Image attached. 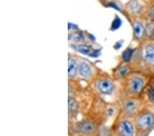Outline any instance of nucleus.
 Listing matches in <instances>:
<instances>
[{
    "label": "nucleus",
    "mask_w": 154,
    "mask_h": 136,
    "mask_svg": "<svg viewBox=\"0 0 154 136\" xmlns=\"http://www.w3.org/2000/svg\"><path fill=\"white\" fill-rule=\"evenodd\" d=\"M78 51L79 52L83 54H86V55H91L93 56H95V52H93V49H92L91 47L86 45H81L78 47Z\"/></svg>",
    "instance_id": "obj_11"
},
{
    "label": "nucleus",
    "mask_w": 154,
    "mask_h": 136,
    "mask_svg": "<svg viewBox=\"0 0 154 136\" xmlns=\"http://www.w3.org/2000/svg\"><path fill=\"white\" fill-rule=\"evenodd\" d=\"M78 128L79 131L84 134H90L94 131L93 124L91 122H88V121H85V122L79 124Z\"/></svg>",
    "instance_id": "obj_5"
},
{
    "label": "nucleus",
    "mask_w": 154,
    "mask_h": 136,
    "mask_svg": "<svg viewBox=\"0 0 154 136\" xmlns=\"http://www.w3.org/2000/svg\"><path fill=\"white\" fill-rule=\"evenodd\" d=\"M121 24H122V21H121V19L116 17L115 20L113 21L112 24V30H115L118 29L121 26Z\"/></svg>",
    "instance_id": "obj_15"
},
{
    "label": "nucleus",
    "mask_w": 154,
    "mask_h": 136,
    "mask_svg": "<svg viewBox=\"0 0 154 136\" xmlns=\"http://www.w3.org/2000/svg\"><path fill=\"white\" fill-rule=\"evenodd\" d=\"M150 14H151V16L154 17V6L152 7V8H151Z\"/></svg>",
    "instance_id": "obj_20"
},
{
    "label": "nucleus",
    "mask_w": 154,
    "mask_h": 136,
    "mask_svg": "<svg viewBox=\"0 0 154 136\" xmlns=\"http://www.w3.org/2000/svg\"><path fill=\"white\" fill-rule=\"evenodd\" d=\"M78 71L82 76L86 78L91 76L92 70L90 65H88L86 63L82 62L78 66Z\"/></svg>",
    "instance_id": "obj_6"
},
{
    "label": "nucleus",
    "mask_w": 154,
    "mask_h": 136,
    "mask_svg": "<svg viewBox=\"0 0 154 136\" xmlns=\"http://www.w3.org/2000/svg\"><path fill=\"white\" fill-rule=\"evenodd\" d=\"M132 54H133L132 49H131V48L127 49L126 50L124 51L123 53V60L126 61V62L130 61L131 60V56H132Z\"/></svg>",
    "instance_id": "obj_14"
},
{
    "label": "nucleus",
    "mask_w": 154,
    "mask_h": 136,
    "mask_svg": "<svg viewBox=\"0 0 154 136\" xmlns=\"http://www.w3.org/2000/svg\"><path fill=\"white\" fill-rule=\"evenodd\" d=\"M77 70H78V65L75 61L73 59L69 58L68 61V74L69 77H74L76 75Z\"/></svg>",
    "instance_id": "obj_8"
},
{
    "label": "nucleus",
    "mask_w": 154,
    "mask_h": 136,
    "mask_svg": "<svg viewBox=\"0 0 154 136\" xmlns=\"http://www.w3.org/2000/svg\"><path fill=\"white\" fill-rule=\"evenodd\" d=\"M151 35H152L153 39H154V29L153 30V31H152V34H151Z\"/></svg>",
    "instance_id": "obj_21"
},
{
    "label": "nucleus",
    "mask_w": 154,
    "mask_h": 136,
    "mask_svg": "<svg viewBox=\"0 0 154 136\" xmlns=\"http://www.w3.org/2000/svg\"><path fill=\"white\" fill-rule=\"evenodd\" d=\"M147 96H148L149 99V100L151 101V102L154 103V90L153 88L149 90L147 92Z\"/></svg>",
    "instance_id": "obj_17"
},
{
    "label": "nucleus",
    "mask_w": 154,
    "mask_h": 136,
    "mask_svg": "<svg viewBox=\"0 0 154 136\" xmlns=\"http://www.w3.org/2000/svg\"><path fill=\"white\" fill-rule=\"evenodd\" d=\"M134 34L136 39H140L143 37L144 33V28L143 25L138 22H135L133 24Z\"/></svg>",
    "instance_id": "obj_10"
},
{
    "label": "nucleus",
    "mask_w": 154,
    "mask_h": 136,
    "mask_svg": "<svg viewBox=\"0 0 154 136\" xmlns=\"http://www.w3.org/2000/svg\"><path fill=\"white\" fill-rule=\"evenodd\" d=\"M145 60L148 63L154 64V46L149 45L145 49Z\"/></svg>",
    "instance_id": "obj_7"
},
{
    "label": "nucleus",
    "mask_w": 154,
    "mask_h": 136,
    "mask_svg": "<svg viewBox=\"0 0 154 136\" xmlns=\"http://www.w3.org/2000/svg\"><path fill=\"white\" fill-rule=\"evenodd\" d=\"M68 105H69V109L72 113L75 112L78 109V104H77L76 100L73 98H69L68 101Z\"/></svg>",
    "instance_id": "obj_12"
},
{
    "label": "nucleus",
    "mask_w": 154,
    "mask_h": 136,
    "mask_svg": "<svg viewBox=\"0 0 154 136\" xmlns=\"http://www.w3.org/2000/svg\"><path fill=\"white\" fill-rule=\"evenodd\" d=\"M128 72V68L127 67H122L121 69L119 70V74L121 76H125Z\"/></svg>",
    "instance_id": "obj_16"
},
{
    "label": "nucleus",
    "mask_w": 154,
    "mask_h": 136,
    "mask_svg": "<svg viewBox=\"0 0 154 136\" xmlns=\"http://www.w3.org/2000/svg\"><path fill=\"white\" fill-rule=\"evenodd\" d=\"M144 87L143 80L140 77H134L130 81L131 90L134 93H139Z\"/></svg>",
    "instance_id": "obj_4"
},
{
    "label": "nucleus",
    "mask_w": 154,
    "mask_h": 136,
    "mask_svg": "<svg viewBox=\"0 0 154 136\" xmlns=\"http://www.w3.org/2000/svg\"><path fill=\"white\" fill-rule=\"evenodd\" d=\"M129 8H130V11L132 12H138L139 10L140 9V5L139 4L137 1L133 0V1H131L129 4Z\"/></svg>",
    "instance_id": "obj_13"
},
{
    "label": "nucleus",
    "mask_w": 154,
    "mask_h": 136,
    "mask_svg": "<svg viewBox=\"0 0 154 136\" xmlns=\"http://www.w3.org/2000/svg\"><path fill=\"white\" fill-rule=\"evenodd\" d=\"M137 107V103L134 100H129L126 101L124 106V109L128 114H134Z\"/></svg>",
    "instance_id": "obj_9"
},
{
    "label": "nucleus",
    "mask_w": 154,
    "mask_h": 136,
    "mask_svg": "<svg viewBox=\"0 0 154 136\" xmlns=\"http://www.w3.org/2000/svg\"><path fill=\"white\" fill-rule=\"evenodd\" d=\"M152 88L154 90V82H153V85H152Z\"/></svg>",
    "instance_id": "obj_22"
},
{
    "label": "nucleus",
    "mask_w": 154,
    "mask_h": 136,
    "mask_svg": "<svg viewBox=\"0 0 154 136\" xmlns=\"http://www.w3.org/2000/svg\"><path fill=\"white\" fill-rule=\"evenodd\" d=\"M154 124V116L150 113H143L136 120V125L142 130H148Z\"/></svg>",
    "instance_id": "obj_1"
},
{
    "label": "nucleus",
    "mask_w": 154,
    "mask_h": 136,
    "mask_svg": "<svg viewBox=\"0 0 154 136\" xmlns=\"http://www.w3.org/2000/svg\"><path fill=\"white\" fill-rule=\"evenodd\" d=\"M99 91L103 94H110L114 90L113 84L108 80L100 81L97 84Z\"/></svg>",
    "instance_id": "obj_3"
},
{
    "label": "nucleus",
    "mask_w": 154,
    "mask_h": 136,
    "mask_svg": "<svg viewBox=\"0 0 154 136\" xmlns=\"http://www.w3.org/2000/svg\"><path fill=\"white\" fill-rule=\"evenodd\" d=\"M119 132L121 135L125 136H131L134 134V128L130 122L124 120L119 127Z\"/></svg>",
    "instance_id": "obj_2"
},
{
    "label": "nucleus",
    "mask_w": 154,
    "mask_h": 136,
    "mask_svg": "<svg viewBox=\"0 0 154 136\" xmlns=\"http://www.w3.org/2000/svg\"><path fill=\"white\" fill-rule=\"evenodd\" d=\"M110 4H109V6H111V7H114V8H115L116 9H117V10H119V8H118V6H116L115 4H114V3H110Z\"/></svg>",
    "instance_id": "obj_19"
},
{
    "label": "nucleus",
    "mask_w": 154,
    "mask_h": 136,
    "mask_svg": "<svg viewBox=\"0 0 154 136\" xmlns=\"http://www.w3.org/2000/svg\"><path fill=\"white\" fill-rule=\"evenodd\" d=\"M121 46H122V43H121V41H119L115 44V49H119Z\"/></svg>",
    "instance_id": "obj_18"
}]
</instances>
